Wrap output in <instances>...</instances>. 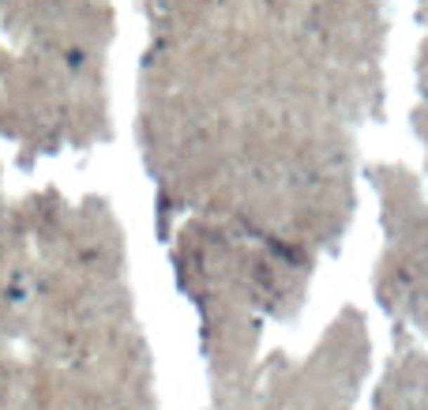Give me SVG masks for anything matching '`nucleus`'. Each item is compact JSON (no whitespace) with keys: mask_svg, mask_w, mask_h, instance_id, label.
Here are the masks:
<instances>
[]
</instances>
